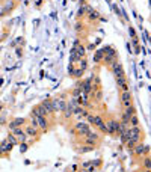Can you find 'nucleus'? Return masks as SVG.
<instances>
[{"instance_id": "1", "label": "nucleus", "mask_w": 151, "mask_h": 172, "mask_svg": "<svg viewBox=\"0 0 151 172\" xmlns=\"http://www.w3.org/2000/svg\"><path fill=\"white\" fill-rule=\"evenodd\" d=\"M106 124H107V135L112 136V137H118L119 133H121V122H119L118 118L110 116L106 121Z\"/></svg>"}, {"instance_id": "2", "label": "nucleus", "mask_w": 151, "mask_h": 172, "mask_svg": "<svg viewBox=\"0 0 151 172\" xmlns=\"http://www.w3.org/2000/svg\"><path fill=\"white\" fill-rule=\"evenodd\" d=\"M68 104V100H67V94H60L59 97H55L52 98V107H53V112L55 113H60L62 110H64L67 107Z\"/></svg>"}, {"instance_id": "3", "label": "nucleus", "mask_w": 151, "mask_h": 172, "mask_svg": "<svg viewBox=\"0 0 151 172\" xmlns=\"http://www.w3.org/2000/svg\"><path fill=\"white\" fill-rule=\"evenodd\" d=\"M89 130H92V127L88 124L86 121H83V119H80V121H77L74 124V127H73V135H76V136H79V137H83L88 131Z\"/></svg>"}, {"instance_id": "4", "label": "nucleus", "mask_w": 151, "mask_h": 172, "mask_svg": "<svg viewBox=\"0 0 151 172\" xmlns=\"http://www.w3.org/2000/svg\"><path fill=\"white\" fill-rule=\"evenodd\" d=\"M130 153H132L134 157H137V158H139V157H144V155L150 154V145H145V143H142V142H137Z\"/></svg>"}, {"instance_id": "5", "label": "nucleus", "mask_w": 151, "mask_h": 172, "mask_svg": "<svg viewBox=\"0 0 151 172\" xmlns=\"http://www.w3.org/2000/svg\"><path fill=\"white\" fill-rule=\"evenodd\" d=\"M129 133H130V137H132V139H134L136 142H142V140H144V137H145L144 130H142L139 125L129 127Z\"/></svg>"}, {"instance_id": "6", "label": "nucleus", "mask_w": 151, "mask_h": 172, "mask_svg": "<svg viewBox=\"0 0 151 172\" xmlns=\"http://www.w3.org/2000/svg\"><path fill=\"white\" fill-rule=\"evenodd\" d=\"M33 116V115H32ZM36 118V121H38V128H40V131L44 135V133H47L48 131V128H50V118L48 116H35Z\"/></svg>"}, {"instance_id": "7", "label": "nucleus", "mask_w": 151, "mask_h": 172, "mask_svg": "<svg viewBox=\"0 0 151 172\" xmlns=\"http://www.w3.org/2000/svg\"><path fill=\"white\" fill-rule=\"evenodd\" d=\"M24 128V133H26V136L27 137H32V139H35V140H38L41 137V131H40V128H36V127H32L30 124H26L23 127Z\"/></svg>"}, {"instance_id": "8", "label": "nucleus", "mask_w": 151, "mask_h": 172, "mask_svg": "<svg viewBox=\"0 0 151 172\" xmlns=\"http://www.w3.org/2000/svg\"><path fill=\"white\" fill-rule=\"evenodd\" d=\"M119 100H121L122 107H129V106H132L133 104V94H132V91H121Z\"/></svg>"}, {"instance_id": "9", "label": "nucleus", "mask_w": 151, "mask_h": 172, "mask_svg": "<svg viewBox=\"0 0 151 172\" xmlns=\"http://www.w3.org/2000/svg\"><path fill=\"white\" fill-rule=\"evenodd\" d=\"M103 121H104V118H103L101 115H92V113H88V116H86V122L89 124L91 127H98Z\"/></svg>"}, {"instance_id": "10", "label": "nucleus", "mask_w": 151, "mask_h": 172, "mask_svg": "<svg viewBox=\"0 0 151 172\" xmlns=\"http://www.w3.org/2000/svg\"><path fill=\"white\" fill-rule=\"evenodd\" d=\"M109 68H110V71L113 73V76H115V77L125 74V73H124V67H122V63H121L119 60H113V62L109 65Z\"/></svg>"}, {"instance_id": "11", "label": "nucleus", "mask_w": 151, "mask_h": 172, "mask_svg": "<svg viewBox=\"0 0 151 172\" xmlns=\"http://www.w3.org/2000/svg\"><path fill=\"white\" fill-rule=\"evenodd\" d=\"M26 124H27V119H26V118H23V116H17V118H14V119H11V121H9L8 128H9V130H12V128H15V127H24Z\"/></svg>"}, {"instance_id": "12", "label": "nucleus", "mask_w": 151, "mask_h": 172, "mask_svg": "<svg viewBox=\"0 0 151 172\" xmlns=\"http://www.w3.org/2000/svg\"><path fill=\"white\" fill-rule=\"evenodd\" d=\"M30 115H33V116H48V112H47V109L44 107V106L40 103V104H36V106H33V107H32Z\"/></svg>"}, {"instance_id": "13", "label": "nucleus", "mask_w": 151, "mask_h": 172, "mask_svg": "<svg viewBox=\"0 0 151 172\" xmlns=\"http://www.w3.org/2000/svg\"><path fill=\"white\" fill-rule=\"evenodd\" d=\"M2 6H3V11H5V14L8 15V14H11V12L14 11L15 8H17V2H15V0H3Z\"/></svg>"}, {"instance_id": "14", "label": "nucleus", "mask_w": 151, "mask_h": 172, "mask_svg": "<svg viewBox=\"0 0 151 172\" xmlns=\"http://www.w3.org/2000/svg\"><path fill=\"white\" fill-rule=\"evenodd\" d=\"M9 131H12V135H15L20 142H24V140L27 142V136H26V133H24V128L23 127H15V128H12Z\"/></svg>"}, {"instance_id": "15", "label": "nucleus", "mask_w": 151, "mask_h": 172, "mask_svg": "<svg viewBox=\"0 0 151 172\" xmlns=\"http://www.w3.org/2000/svg\"><path fill=\"white\" fill-rule=\"evenodd\" d=\"M113 60H118V53H112V55H103L101 63H104L106 67H109V65H110Z\"/></svg>"}, {"instance_id": "16", "label": "nucleus", "mask_w": 151, "mask_h": 172, "mask_svg": "<svg viewBox=\"0 0 151 172\" xmlns=\"http://www.w3.org/2000/svg\"><path fill=\"white\" fill-rule=\"evenodd\" d=\"M73 107H74V106H73L71 103H68L67 107L60 112V113H62V118H64L65 121H68V119H71V118H73Z\"/></svg>"}, {"instance_id": "17", "label": "nucleus", "mask_w": 151, "mask_h": 172, "mask_svg": "<svg viewBox=\"0 0 151 172\" xmlns=\"http://www.w3.org/2000/svg\"><path fill=\"white\" fill-rule=\"evenodd\" d=\"M100 17H101V15H100V12L95 11V9H92V8L86 12V18H88V21H97Z\"/></svg>"}, {"instance_id": "18", "label": "nucleus", "mask_w": 151, "mask_h": 172, "mask_svg": "<svg viewBox=\"0 0 151 172\" xmlns=\"http://www.w3.org/2000/svg\"><path fill=\"white\" fill-rule=\"evenodd\" d=\"M94 150H95V147H91V145H86V143H83L82 147H76V151L79 154H86V153L94 151Z\"/></svg>"}, {"instance_id": "19", "label": "nucleus", "mask_w": 151, "mask_h": 172, "mask_svg": "<svg viewBox=\"0 0 151 172\" xmlns=\"http://www.w3.org/2000/svg\"><path fill=\"white\" fill-rule=\"evenodd\" d=\"M74 48H76V53H77V56H79V59H82V58H85L86 56V47L83 45V44H77V45H73Z\"/></svg>"}, {"instance_id": "20", "label": "nucleus", "mask_w": 151, "mask_h": 172, "mask_svg": "<svg viewBox=\"0 0 151 172\" xmlns=\"http://www.w3.org/2000/svg\"><path fill=\"white\" fill-rule=\"evenodd\" d=\"M103 50L101 48H97V50H94V58H92V60H94V63H101V59H103Z\"/></svg>"}, {"instance_id": "21", "label": "nucleus", "mask_w": 151, "mask_h": 172, "mask_svg": "<svg viewBox=\"0 0 151 172\" xmlns=\"http://www.w3.org/2000/svg\"><path fill=\"white\" fill-rule=\"evenodd\" d=\"M141 168L145 169V171H150V169H151V158H150V154L144 155L142 162H141Z\"/></svg>"}, {"instance_id": "22", "label": "nucleus", "mask_w": 151, "mask_h": 172, "mask_svg": "<svg viewBox=\"0 0 151 172\" xmlns=\"http://www.w3.org/2000/svg\"><path fill=\"white\" fill-rule=\"evenodd\" d=\"M85 136H86V137H89V139H94V140H97L98 143L101 142V135H100V133H97V131H94V130H89V131H88V133H86Z\"/></svg>"}, {"instance_id": "23", "label": "nucleus", "mask_w": 151, "mask_h": 172, "mask_svg": "<svg viewBox=\"0 0 151 172\" xmlns=\"http://www.w3.org/2000/svg\"><path fill=\"white\" fill-rule=\"evenodd\" d=\"M91 9V6L88 5V3H85V5H82L80 8H79V11H77V18H83L85 15H86V12Z\"/></svg>"}, {"instance_id": "24", "label": "nucleus", "mask_w": 151, "mask_h": 172, "mask_svg": "<svg viewBox=\"0 0 151 172\" xmlns=\"http://www.w3.org/2000/svg\"><path fill=\"white\" fill-rule=\"evenodd\" d=\"M83 74H85V71L76 65V68H74V71H73V74H71L70 77H73V78H76V80H77V78H82V77H83Z\"/></svg>"}, {"instance_id": "25", "label": "nucleus", "mask_w": 151, "mask_h": 172, "mask_svg": "<svg viewBox=\"0 0 151 172\" xmlns=\"http://www.w3.org/2000/svg\"><path fill=\"white\" fill-rule=\"evenodd\" d=\"M92 98L95 101H101L103 100V91H101V88H98V89H95L92 92Z\"/></svg>"}, {"instance_id": "26", "label": "nucleus", "mask_w": 151, "mask_h": 172, "mask_svg": "<svg viewBox=\"0 0 151 172\" xmlns=\"http://www.w3.org/2000/svg\"><path fill=\"white\" fill-rule=\"evenodd\" d=\"M6 140H8L9 143H12V145H14V147H15V145H18V143H20V140L17 139V136H15V135H12V131H11V133H8V136H6Z\"/></svg>"}, {"instance_id": "27", "label": "nucleus", "mask_w": 151, "mask_h": 172, "mask_svg": "<svg viewBox=\"0 0 151 172\" xmlns=\"http://www.w3.org/2000/svg\"><path fill=\"white\" fill-rule=\"evenodd\" d=\"M115 78H116V85H118V88L122 86V85H125V83H129V78H127V76H125V74L118 76V77H115Z\"/></svg>"}, {"instance_id": "28", "label": "nucleus", "mask_w": 151, "mask_h": 172, "mask_svg": "<svg viewBox=\"0 0 151 172\" xmlns=\"http://www.w3.org/2000/svg\"><path fill=\"white\" fill-rule=\"evenodd\" d=\"M76 65H77L79 68H82L83 71H86L88 70V59L86 58H82V59L77 60V63H76Z\"/></svg>"}, {"instance_id": "29", "label": "nucleus", "mask_w": 151, "mask_h": 172, "mask_svg": "<svg viewBox=\"0 0 151 172\" xmlns=\"http://www.w3.org/2000/svg\"><path fill=\"white\" fill-rule=\"evenodd\" d=\"M139 118H137V115L134 113V115H132L130 116V121H129V127H134V125H139Z\"/></svg>"}, {"instance_id": "30", "label": "nucleus", "mask_w": 151, "mask_h": 172, "mask_svg": "<svg viewBox=\"0 0 151 172\" xmlns=\"http://www.w3.org/2000/svg\"><path fill=\"white\" fill-rule=\"evenodd\" d=\"M136 143H137V142H136L134 139H132V137H129L127 140H125V142H124V145H125V148H127L129 151H132V150H133V147H134V145H136Z\"/></svg>"}, {"instance_id": "31", "label": "nucleus", "mask_w": 151, "mask_h": 172, "mask_svg": "<svg viewBox=\"0 0 151 172\" xmlns=\"http://www.w3.org/2000/svg\"><path fill=\"white\" fill-rule=\"evenodd\" d=\"M82 92H83V89H80V88H77V86H74V89L71 91V98H76V100H77V98L80 97Z\"/></svg>"}, {"instance_id": "32", "label": "nucleus", "mask_w": 151, "mask_h": 172, "mask_svg": "<svg viewBox=\"0 0 151 172\" xmlns=\"http://www.w3.org/2000/svg\"><path fill=\"white\" fill-rule=\"evenodd\" d=\"M101 50H103L104 55H112V53H118L115 48H113V45H104V47H101Z\"/></svg>"}, {"instance_id": "33", "label": "nucleus", "mask_w": 151, "mask_h": 172, "mask_svg": "<svg viewBox=\"0 0 151 172\" xmlns=\"http://www.w3.org/2000/svg\"><path fill=\"white\" fill-rule=\"evenodd\" d=\"M18 145H20V153H21V154L27 153V150H29V142L24 140V142H20Z\"/></svg>"}, {"instance_id": "34", "label": "nucleus", "mask_w": 151, "mask_h": 172, "mask_svg": "<svg viewBox=\"0 0 151 172\" xmlns=\"http://www.w3.org/2000/svg\"><path fill=\"white\" fill-rule=\"evenodd\" d=\"M97 128L100 130V133H101V135H107V124H106V119H104L101 124H100Z\"/></svg>"}, {"instance_id": "35", "label": "nucleus", "mask_w": 151, "mask_h": 172, "mask_svg": "<svg viewBox=\"0 0 151 172\" xmlns=\"http://www.w3.org/2000/svg\"><path fill=\"white\" fill-rule=\"evenodd\" d=\"M124 113H127L129 116H132V115H134L136 113V107L132 104V106H129V107H124Z\"/></svg>"}, {"instance_id": "36", "label": "nucleus", "mask_w": 151, "mask_h": 172, "mask_svg": "<svg viewBox=\"0 0 151 172\" xmlns=\"http://www.w3.org/2000/svg\"><path fill=\"white\" fill-rule=\"evenodd\" d=\"M129 121H130V116L127 115V113H121V116H119V122L121 124H129Z\"/></svg>"}, {"instance_id": "37", "label": "nucleus", "mask_w": 151, "mask_h": 172, "mask_svg": "<svg viewBox=\"0 0 151 172\" xmlns=\"http://www.w3.org/2000/svg\"><path fill=\"white\" fill-rule=\"evenodd\" d=\"M92 166H95V169H101L103 166V158H97V160H92Z\"/></svg>"}, {"instance_id": "38", "label": "nucleus", "mask_w": 151, "mask_h": 172, "mask_svg": "<svg viewBox=\"0 0 151 172\" xmlns=\"http://www.w3.org/2000/svg\"><path fill=\"white\" fill-rule=\"evenodd\" d=\"M15 53H17L18 58H23V47H21V45H17V47H15Z\"/></svg>"}, {"instance_id": "39", "label": "nucleus", "mask_w": 151, "mask_h": 172, "mask_svg": "<svg viewBox=\"0 0 151 172\" xmlns=\"http://www.w3.org/2000/svg\"><path fill=\"white\" fill-rule=\"evenodd\" d=\"M74 29H76V32H80V30H83V23L77 21V23H76V26H74Z\"/></svg>"}, {"instance_id": "40", "label": "nucleus", "mask_w": 151, "mask_h": 172, "mask_svg": "<svg viewBox=\"0 0 151 172\" xmlns=\"http://www.w3.org/2000/svg\"><path fill=\"white\" fill-rule=\"evenodd\" d=\"M141 51H142V45H141V44H139V45H136L134 50H132V53H134V55H139Z\"/></svg>"}, {"instance_id": "41", "label": "nucleus", "mask_w": 151, "mask_h": 172, "mask_svg": "<svg viewBox=\"0 0 151 172\" xmlns=\"http://www.w3.org/2000/svg\"><path fill=\"white\" fill-rule=\"evenodd\" d=\"M129 33H130V38H137V36H136V30L132 27V26L129 27Z\"/></svg>"}, {"instance_id": "42", "label": "nucleus", "mask_w": 151, "mask_h": 172, "mask_svg": "<svg viewBox=\"0 0 151 172\" xmlns=\"http://www.w3.org/2000/svg\"><path fill=\"white\" fill-rule=\"evenodd\" d=\"M74 68H76V63H70V65H68V74H70V76L73 74Z\"/></svg>"}, {"instance_id": "43", "label": "nucleus", "mask_w": 151, "mask_h": 172, "mask_svg": "<svg viewBox=\"0 0 151 172\" xmlns=\"http://www.w3.org/2000/svg\"><path fill=\"white\" fill-rule=\"evenodd\" d=\"M113 11H115V14H116V15H119V17L122 15V12H121V9H119V8H118L116 5H113Z\"/></svg>"}, {"instance_id": "44", "label": "nucleus", "mask_w": 151, "mask_h": 172, "mask_svg": "<svg viewBox=\"0 0 151 172\" xmlns=\"http://www.w3.org/2000/svg\"><path fill=\"white\" fill-rule=\"evenodd\" d=\"M132 45H133V47L139 45V38H132Z\"/></svg>"}, {"instance_id": "45", "label": "nucleus", "mask_w": 151, "mask_h": 172, "mask_svg": "<svg viewBox=\"0 0 151 172\" xmlns=\"http://www.w3.org/2000/svg\"><path fill=\"white\" fill-rule=\"evenodd\" d=\"M119 89H121V91H130V85H129V83H125V85L119 86Z\"/></svg>"}, {"instance_id": "46", "label": "nucleus", "mask_w": 151, "mask_h": 172, "mask_svg": "<svg viewBox=\"0 0 151 172\" xmlns=\"http://www.w3.org/2000/svg\"><path fill=\"white\" fill-rule=\"evenodd\" d=\"M85 47H86V50H89V51H94L95 50V44H88Z\"/></svg>"}, {"instance_id": "47", "label": "nucleus", "mask_w": 151, "mask_h": 172, "mask_svg": "<svg viewBox=\"0 0 151 172\" xmlns=\"http://www.w3.org/2000/svg\"><path fill=\"white\" fill-rule=\"evenodd\" d=\"M42 3H44V0H36V2H35V6H36V8H41Z\"/></svg>"}, {"instance_id": "48", "label": "nucleus", "mask_w": 151, "mask_h": 172, "mask_svg": "<svg viewBox=\"0 0 151 172\" xmlns=\"http://www.w3.org/2000/svg\"><path fill=\"white\" fill-rule=\"evenodd\" d=\"M6 14H5V11H3V6L2 5H0V18H2V17H5Z\"/></svg>"}, {"instance_id": "49", "label": "nucleus", "mask_w": 151, "mask_h": 172, "mask_svg": "<svg viewBox=\"0 0 151 172\" xmlns=\"http://www.w3.org/2000/svg\"><path fill=\"white\" fill-rule=\"evenodd\" d=\"M71 171H79V166H77V165H74V166L71 168Z\"/></svg>"}, {"instance_id": "50", "label": "nucleus", "mask_w": 151, "mask_h": 172, "mask_svg": "<svg viewBox=\"0 0 151 172\" xmlns=\"http://www.w3.org/2000/svg\"><path fill=\"white\" fill-rule=\"evenodd\" d=\"M2 110H3V104L0 103V113H2Z\"/></svg>"}, {"instance_id": "51", "label": "nucleus", "mask_w": 151, "mask_h": 172, "mask_svg": "<svg viewBox=\"0 0 151 172\" xmlns=\"http://www.w3.org/2000/svg\"><path fill=\"white\" fill-rule=\"evenodd\" d=\"M80 3H82V5H85V3H86V0H80Z\"/></svg>"}, {"instance_id": "52", "label": "nucleus", "mask_w": 151, "mask_h": 172, "mask_svg": "<svg viewBox=\"0 0 151 172\" xmlns=\"http://www.w3.org/2000/svg\"><path fill=\"white\" fill-rule=\"evenodd\" d=\"M15 2H17V3H18V2H23V0H15Z\"/></svg>"}]
</instances>
